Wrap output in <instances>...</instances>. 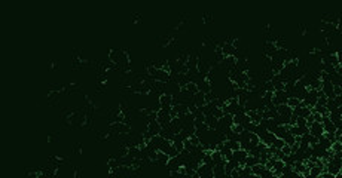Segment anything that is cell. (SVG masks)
I'll return each instance as SVG.
<instances>
[{
  "label": "cell",
  "instance_id": "3957f363",
  "mask_svg": "<svg viewBox=\"0 0 342 178\" xmlns=\"http://www.w3.org/2000/svg\"><path fill=\"white\" fill-rule=\"evenodd\" d=\"M274 145H275L277 148H283V147L286 145V140L284 138H277L275 143H274Z\"/></svg>",
  "mask_w": 342,
  "mask_h": 178
},
{
  "label": "cell",
  "instance_id": "7a4b0ae2",
  "mask_svg": "<svg viewBox=\"0 0 342 178\" xmlns=\"http://www.w3.org/2000/svg\"><path fill=\"white\" fill-rule=\"evenodd\" d=\"M299 104H300V100H299L297 97H290V98L287 100V105H289V107H292V109L297 107Z\"/></svg>",
  "mask_w": 342,
  "mask_h": 178
},
{
  "label": "cell",
  "instance_id": "277c9868",
  "mask_svg": "<svg viewBox=\"0 0 342 178\" xmlns=\"http://www.w3.org/2000/svg\"><path fill=\"white\" fill-rule=\"evenodd\" d=\"M333 92H335V95H342V88L339 85H335V88H333Z\"/></svg>",
  "mask_w": 342,
  "mask_h": 178
},
{
  "label": "cell",
  "instance_id": "6da1fadb",
  "mask_svg": "<svg viewBox=\"0 0 342 178\" xmlns=\"http://www.w3.org/2000/svg\"><path fill=\"white\" fill-rule=\"evenodd\" d=\"M309 132H311V135L318 137V138H320V137L324 134V126H323V123L312 122V123H311V126H309Z\"/></svg>",
  "mask_w": 342,
  "mask_h": 178
},
{
  "label": "cell",
  "instance_id": "5b68a950",
  "mask_svg": "<svg viewBox=\"0 0 342 178\" xmlns=\"http://www.w3.org/2000/svg\"><path fill=\"white\" fill-rule=\"evenodd\" d=\"M335 101H336V104H338V107L342 105V95H336L335 97Z\"/></svg>",
  "mask_w": 342,
  "mask_h": 178
}]
</instances>
